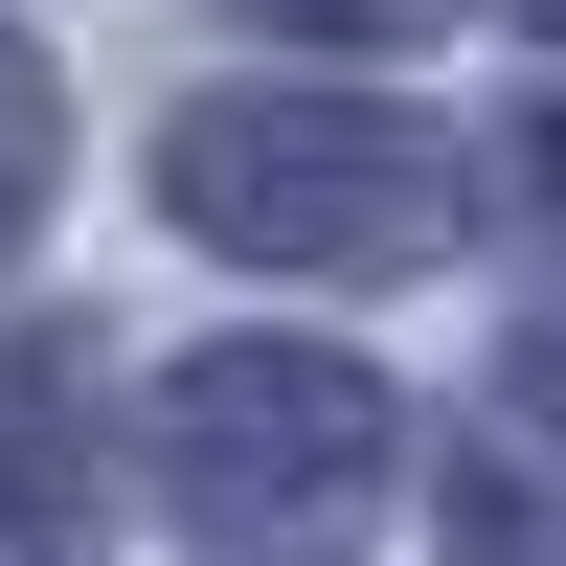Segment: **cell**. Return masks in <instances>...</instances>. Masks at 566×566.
<instances>
[{
	"label": "cell",
	"mask_w": 566,
	"mask_h": 566,
	"mask_svg": "<svg viewBox=\"0 0 566 566\" xmlns=\"http://www.w3.org/2000/svg\"><path fill=\"white\" fill-rule=\"evenodd\" d=\"M45 159H69V114H45V45L0 23V250L45 227Z\"/></svg>",
	"instance_id": "cell-5"
},
{
	"label": "cell",
	"mask_w": 566,
	"mask_h": 566,
	"mask_svg": "<svg viewBox=\"0 0 566 566\" xmlns=\"http://www.w3.org/2000/svg\"><path fill=\"white\" fill-rule=\"evenodd\" d=\"M159 205L250 272H453L476 181H453V136L363 114V91H205L159 136Z\"/></svg>",
	"instance_id": "cell-1"
},
{
	"label": "cell",
	"mask_w": 566,
	"mask_h": 566,
	"mask_svg": "<svg viewBox=\"0 0 566 566\" xmlns=\"http://www.w3.org/2000/svg\"><path fill=\"white\" fill-rule=\"evenodd\" d=\"M544 23H566V0H544Z\"/></svg>",
	"instance_id": "cell-7"
},
{
	"label": "cell",
	"mask_w": 566,
	"mask_h": 566,
	"mask_svg": "<svg viewBox=\"0 0 566 566\" xmlns=\"http://www.w3.org/2000/svg\"><path fill=\"white\" fill-rule=\"evenodd\" d=\"M114 476H91V363H0V566H91Z\"/></svg>",
	"instance_id": "cell-4"
},
{
	"label": "cell",
	"mask_w": 566,
	"mask_h": 566,
	"mask_svg": "<svg viewBox=\"0 0 566 566\" xmlns=\"http://www.w3.org/2000/svg\"><path fill=\"white\" fill-rule=\"evenodd\" d=\"M453 566H566V340L453 408Z\"/></svg>",
	"instance_id": "cell-3"
},
{
	"label": "cell",
	"mask_w": 566,
	"mask_h": 566,
	"mask_svg": "<svg viewBox=\"0 0 566 566\" xmlns=\"http://www.w3.org/2000/svg\"><path fill=\"white\" fill-rule=\"evenodd\" d=\"M250 23H295V45H408L431 0H250Z\"/></svg>",
	"instance_id": "cell-6"
},
{
	"label": "cell",
	"mask_w": 566,
	"mask_h": 566,
	"mask_svg": "<svg viewBox=\"0 0 566 566\" xmlns=\"http://www.w3.org/2000/svg\"><path fill=\"white\" fill-rule=\"evenodd\" d=\"M159 499L227 566H317L363 499H386V386H363L340 340H205L159 386Z\"/></svg>",
	"instance_id": "cell-2"
}]
</instances>
